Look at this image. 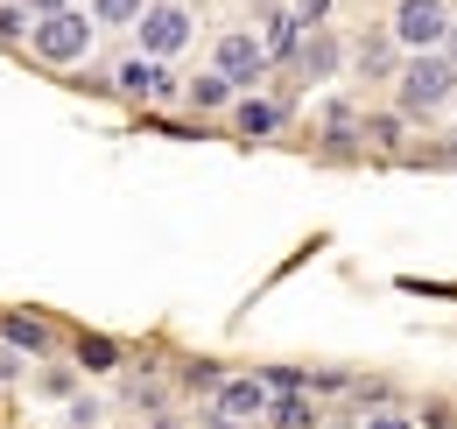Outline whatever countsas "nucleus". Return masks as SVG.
Wrapping results in <instances>:
<instances>
[{"label": "nucleus", "instance_id": "f257e3e1", "mask_svg": "<svg viewBox=\"0 0 457 429\" xmlns=\"http://www.w3.org/2000/svg\"><path fill=\"white\" fill-rule=\"evenodd\" d=\"M457 99V71L444 50H415L408 63L395 71V113L401 120H429Z\"/></svg>", "mask_w": 457, "mask_h": 429}, {"label": "nucleus", "instance_id": "f03ea898", "mask_svg": "<svg viewBox=\"0 0 457 429\" xmlns=\"http://www.w3.org/2000/svg\"><path fill=\"white\" fill-rule=\"evenodd\" d=\"M21 43H29V56H36V63H50V71H71V63H85V56H92V14H85V7L36 14Z\"/></svg>", "mask_w": 457, "mask_h": 429}, {"label": "nucleus", "instance_id": "7ed1b4c3", "mask_svg": "<svg viewBox=\"0 0 457 429\" xmlns=\"http://www.w3.org/2000/svg\"><path fill=\"white\" fill-rule=\"evenodd\" d=\"M134 43H141V56H155V63H176L183 43H190V7L183 0H148L134 14Z\"/></svg>", "mask_w": 457, "mask_h": 429}, {"label": "nucleus", "instance_id": "20e7f679", "mask_svg": "<svg viewBox=\"0 0 457 429\" xmlns=\"http://www.w3.org/2000/svg\"><path fill=\"white\" fill-rule=\"evenodd\" d=\"M268 401H275V387L261 374H219V387H212V416L232 429H261V416H268Z\"/></svg>", "mask_w": 457, "mask_h": 429}, {"label": "nucleus", "instance_id": "39448f33", "mask_svg": "<svg viewBox=\"0 0 457 429\" xmlns=\"http://www.w3.org/2000/svg\"><path fill=\"white\" fill-rule=\"evenodd\" d=\"M395 36L401 50H444V36H451V0H395Z\"/></svg>", "mask_w": 457, "mask_h": 429}, {"label": "nucleus", "instance_id": "423d86ee", "mask_svg": "<svg viewBox=\"0 0 457 429\" xmlns=\"http://www.w3.org/2000/svg\"><path fill=\"white\" fill-rule=\"evenodd\" d=\"M288 63H295V78H303V85H331V78L345 71V43L331 36V29H295Z\"/></svg>", "mask_w": 457, "mask_h": 429}, {"label": "nucleus", "instance_id": "0eeeda50", "mask_svg": "<svg viewBox=\"0 0 457 429\" xmlns=\"http://www.w3.org/2000/svg\"><path fill=\"white\" fill-rule=\"evenodd\" d=\"M212 71L226 78L232 92H253V85L268 78V56H261V43H253L246 29H232V36H219V50H212Z\"/></svg>", "mask_w": 457, "mask_h": 429}, {"label": "nucleus", "instance_id": "6e6552de", "mask_svg": "<svg viewBox=\"0 0 457 429\" xmlns=\"http://www.w3.org/2000/svg\"><path fill=\"white\" fill-rule=\"evenodd\" d=\"M113 92L120 99H170L176 92V71L170 63H155V56H113Z\"/></svg>", "mask_w": 457, "mask_h": 429}, {"label": "nucleus", "instance_id": "1a4fd4ad", "mask_svg": "<svg viewBox=\"0 0 457 429\" xmlns=\"http://www.w3.org/2000/svg\"><path fill=\"white\" fill-rule=\"evenodd\" d=\"M226 113H232V127H239L246 141H275L288 127V99H275V92H239Z\"/></svg>", "mask_w": 457, "mask_h": 429}, {"label": "nucleus", "instance_id": "9d476101", "mask_svg": "<svg viewBox=\"0 0 457 429\" xmlns=\"http://www.w3.org/2000/svg\"><path fill=\"white\" fill-rule=\"evenodd\" d=\"M0 338H7V352H21V359H50L57 352V338H50V324L43 317H0Z\"/></svg>", "mask_w": 457, "mask_h": 429}, {"label": "nucleus", "instance_id": "9b49d317", "mask_svg": "<svg viewBox=\"0 0 457 429\" xmlns=\"http://www.w3.org/2000/svg\"><path fill=\"white\" fill-rule=\"evenodd\" d=\"M253 43H261V56H268V71L288 63V50H295V14H288L282 0H268V14H261V36H253Z\"/></svg>", "mask_w": 457, "mask_h": 429}, {"label": "nucleus", "instance_id": "f8f14e48", "mask_svg": "<svg viewBox=\"0 0 457 429\" xmlns=\"http://www.w3.org/2000/svg\"><path fill=\"white\" fill-rule=\"evenodd\" d=\"M261 429H317V394H275Z\"/></svg>", "mask_w": 457, "mask_h": 429}, {"label": "nucleus", "instance_id": "ddd939ff", "mask_svg": "<svg viewBox=\"0 0 457 429\" xmlns=\"http://www.w3.org/2000/svg\"><path fill=\"white\" fill-rule=\"evenodd\" d=\"M395 71H401V43L387 29H373V36L359 43V78H395Z\"/></svg>", "mask_w": 457, "mask_h": 429}, {"label": "nucleus", "instance_id": "4468645a", "mask_svg": "<svg viewBox=\"0 0 457 429\" xmlns=\"http://www.w3.org/2000/svg\"><path fill=\"white\" fill-rule=\"evenodd\" d=\"M183 99H190V113H226L232 99H239V92H232V85L219 78V71H197V78L183 85Z\"/></svg>", "mask_w": 457, "mask_h": 429}, {"label": "nucleus", "instance_id": "2eb2a0df", "mask_svg": "<svg viewBox=\"0 0 457 429\" xmlns=\"http://www.w3.org/2000/svg\"><path fill=\"white\" fill-rule=\"evenodd\" d=\"M71 366H78V374H113L120 345L113 338H78V345H71Z\"/></svg>", "mask_w": 457, "mask_h": 429}, {"label": "nucleus", "instance_id": "dca6fc26", "mask_svg": "<svg viewBox=\"0 0 457 429\" xmlns=\"http://www.w3.org/2000/svg\"><path fill=\"white\" fill-rule=\"evenodd\" d=\"M141 7H148V0H92V29H134Z\"/></svg>", "mask_w": 457, "mask_h": 429}, {"label": "nucleus", "instance_id": "f3484780", "mask_svg": "<svg viewBox=\"0 0 457 429\" xmlns=\"http://www.w3.org/2000/svg\"><path fill=\"white\" fill-rule=\"evenodd\" d=\"M401 134H408V120H401V113L366 120V127H359V141H366V148H401Z\"/></svg>", "mask_w": 457, "mask_h": 429}, {"label": "nucleus", "instance_id": "a211bd4d", "mask_svg": "<svg viewBox=\"0 0 457 429\" xmlns=\"http://www.w3.org/2000/svg\"><path fill=\"white\" fill-rule=\"evenodd\" d=\"M29 21H36V14H29L21 0H0V43H21V36H29Z\"/></svg>", "mask_w": 457, "mask_h": 429}, {"label": "nucleus", "instance_id": "6ab92c4d", "mask_svg": "<svg viewBox=\"0 0 457 429\" xmlns=\"http://www.w3.org/2000/svg\"><path fill=\"white\" fill-rule=\"evenodd\" d=\"M331 7H338V0H288L295 29H331Z\"/></svg>", "mask_w": 457, "mask_h": 429}, {"label": "nucleus", "instance_id": "aec40b11", "mask_svg": "<svg viewBox=\"0 0 457 429\" xmlns=\"http://www.w3.org/2000/svg\"><path fill=\"white\" fill-rule=\"evenodd\" d=\"M71 380H78V366H43V380H36V387H43L50 401H63V394H71Z\"/></svg>", "mask_w": 457, "mask_h": 429}, {"label": "nucleus", "instance_id": "412c9836", "mask_svg": "<svg viewBox=\"0 0 457 429\" xmlns=\"http://www.w3.org/2000/svg\"><path fill=\"white\" fill-rule=\"evenodd\" d=\"M359 429H415V416H401V408H373Z\"/></svg>", "mask_w": 457, "mask_h": 429}, {"label": "nucleus", "instance_id": "4be33fe9", "mask_svg": "<svg viewBox=\"0 0 457 429\" xmlns=\"http://www.w3.org/2000/svg\"><path fill=\"white\" fill-rule=\"evenodd\" d=\"M29 14H57V7H78V0H21Z\"/></svg>", "mask_w": 457, "mask_h": 429}, {"label": "nucleus", "instance_id": "5701e85b", "mask_svg": "<svg viewBox=\"0 0 457 429\" xmlns=\"http://www.w3.org/2000/svg\"><path fill=\"white\" fill-rule=\"evenodd\" d=\"M444 56H451V71H457V21H451V36H444Z\"/></svg>", "mask_w": 457, "mask_h": 429}, {"label": "nucleus", "instance_id": "b1692460", "mask_svg": "<svg viewBox=\"0 0 457 429\" xmlns=\"http://www.w3.org/2000/svg\"><path fill=\"white\" fill-rule=\"evenodd\" d=\"M451 106H457V99H451Z\"/></svg>", "mask_w": 457, "mask_h": 429}]
</instances>
